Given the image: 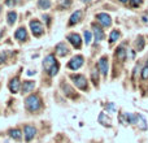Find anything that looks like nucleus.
<instances>
[{"mask_svg":"<svg viewBox=\"0 0 148 143\" xmlns=\"http://www.w3.org/2000/svg\"><path fill=\"white\" fill-rule=\"evenodd\" d=\"M43 67L46 70H48V73L51 74V76H56L57 72H59V65H57V61L53 55L46 56V59H44V61H43Z\"/></svg>","mask_w":148,"mask_h":143,"instance_id":"nucleus-1","label":"nucleus"},{"mask_svg":"<svg viewBox=\"0 0 148 143\" xmlns=\"http://www.w3.org/2000/svg\"><path fill=\"white\" fill-rule=\"evenodd\" d=\"M26 108L30 111H33V112H35V111H38L39 108H40V99H39L36 95H30V96L26 99Z\"/></svg>","mask_w":148,"mask_h":143,"instance_id":"nucleus-2","label":"nucleus"},{"mask_svg":"<svg viewBox=\"0 0 148 143\" xmlns=\"http://www.w3.org/2000/svg\"><path fill=\"white\" fill-rule=\"evenodd\" d=\"M70 78H72V81L74 82V85H75L78 89L86 90V87H87V81H86V78H84L83 76H72Z\"/></svg>","mask_w":148,"mask_h":143,"instance_id":"nucleus-3","label":"nucleus"},{"mask_svg":"<svg viewBox=\"0 0 148 143\" xmlns=\"http://www.w3.org/2000/svg\"><path fill=\"white\" fill-rule=\"evenodd\" d=\"M82 65H83V57L82 56H74L73 59L70 60L69 64H68V67L73 70H77V69H79Z\"/></svg>","mask_w":148,"mask_h":143,"instance_id":"nucleus-4","label":"nucleus"},{"mask_svg":"<svg viewBox=\"0 0 148 143\" xmlns=\"http://www.w3.org/2000/svg\"><path fill=\"white\" fill-rule=\"evenodd\" d=\"M30 28L33 30V34L35 36H40L43 34V26L39 21H31L30 22Z\"/></svg>","mask_w":148,"mask_h":143,"instance_id":"nucleus-5","label":"nucleus"},{"mask_svg":"<svg viewBox=\"0 0 148 143\" xmlns=\"http://www.w3.org/2000/svg\"><path fill=\"white\" fill-rule=\"evenodd\" d=\"M23 130H25V141L26 142H30L36 134V129L34 128L33 125H26Z\"/></svg>","mask_w":148,"mask_h":143,"instance_id":"nucleus-6","label":"nucleus"},{"mask_svg":"<svg viewBox=\"0 0 148 143\" xmlns=\"http://www.w3.org/2000/svg\"><path fill=\"white\" fill-rule=\"evenodd\" d=\"M96 18L103 26H105V28L110 26V23H112V18H110V16L107 14V13H99V14L96 16Z\"/></svg>","mask_w":148,"mask_h":143,"instance_id":"nucleus-7","label":"nucleus"},{"mask_svg":"<svg viewBox=\"0 0 148 143\" xmlns=\"http://www.w3.org/2000/svg\"><path fill=\"white\" fill-rule=\"evenodd\" d=\"M108 59L107 57H101V59L99 60V63H97V68H99L100 73H103V76H107L108 74Z\"/></svg>","mask_w":148,"mask_h":143,"instance_id":"nucleus-8","label":"nucleus"},{"mask_svg":"<svg viewBox=\"0 0 148 143\" xmlns=\"http://www.w3.org/2000/svg\"><path fill=\"white\" fill-rule=\"evenodd\" d=\"M92 29H94V34H95V42H97V43L101 42L103 39H104V33H103V30L96 25H92Z\"/></svg>","mask_w":148,"mask_h":143,"instance_id":"nucleus-9","label":"nucleus"},{"mask_svg":"<svg viewBox=\"0 0 148 143\" xmlns=\"http://www.w3.org/2000/svg\"><path fill=\"white\" fill-rule=\"evenodd\" d=\"M68 38H69L70 43H72L75 48H79V47H81V35H78V34H70Z\"/></svg>","mask_w":148,"mask_h":143,"instance_id":"nucleus-10","label":"nucleus"},{"mask_svg":"<svg viewBox=\"0 0 148 143\" xmlns=\"http://www.w3.org/2000/svg\"><path fill=\"white\" fill-rule=\"evenodd\" d=\"M14 36H16V39H18V41H22V42L26 41V38H27V33H26V29H25V28L18 29V30L16 31Z\"/></svg>","mask_w":148,"mask_h":143,"instance_id":"nucleus-11","label":"nucleus"},{"mask_svg":"<svg viewBox=\"0 0 148 143\" xmlns=\"http://www.w3.org/2000/svg\"><path fill=\"white\" fill-rule=\"evenodd\" d=\"M18 89H20V79L16 77V78H13L12 81L9 82V90L13 94H16V92L18 91Z\"/></svg>","mask_w":148,"mask_h":143,"instance_id":"nucleus-12","label":"nucleus"},{"mask_svg":"<svg viewBox=\"0 0 148 143\" xmlns=\"http://www.w3.org/2000/svg\"><path fill=\"white\" fill-rule=\"evenodd\" d=\"M135 124L142 129V130H146V129H147V121H146V118H144L142 115H136Z\"/></svg>","mask_w":148,"mask_h":143,"instance_id":"nucleus-13","label":"nucleus"},{"mask_svg":"<svg viewBox=\"0 0 148 143\" xmlns=\"http://www.w3.org/2000/svg\"><path fill=\"white\" fill-rule=\"evenodd\" d=\"M81 17H82V12H81V10H77V12H74L73 14H72V17H70L69 25H75L77 22H79V21H81Z\"/></svg>","mask_w":148,"mask_h":143,"instance_id":"nucleus-14","label":"nucleus"},{"mask_svg":"<svg viewBox=\"0 0 148 143\" xmlns=\"http://www.w3.org/2000/svg\"><path fill=\"white\" fill-rule=\"evenodd\" d=\"M56 51H57V55H60V56H65V55L69 52V50H68V47L65 46L64 43H60L56 46Z\"/></svg>","mask_w":148,"mask_h":143,"instance_id":"nucleus-15","label":"nucleus"},{"mask_svg":"<svg viewBox=\"0 0 148 143\" xmlns=\"http://www.w3.org/2000/svg\"><path fill=\"white\" fill-rule=\"evenodd\" d=\"M34 87H35V82H34V81H27V82H25V83H23L22 91L23 92H29V91H31Z\"/></svg>","mask_w":148,"mask_h":143,"instance_id":"nucleus-16","label":"nucleus"},{"mask_svg":"<svg viewBox=\"0 0 148 143\" xmlns=\"http://www.w3.org/2000/svg\"><path fill=\"white\" fill-rule=\"evenodd\" d=\"M99 121L103 124V125H105V126H110V118L108 117L105 113H101V115L99 116Z\"/></svg>","mask_w":148,"mask_h":143,"instance_id":"nucleus-17","label":"nucleus"},{"mask_svg":"<svg viewBox=\"0 0 148 143\" xmlns=\"http://www.w3.org/2000/svg\"><path fill=\"white\" fill-rule=\"evenodd\" d=\"M9 135L12 137L13 139H16V141H20V139H21V131L18 130V129H10V130H9Z\"/></svg>","mask_w":148,"mask_h":143,"instance_id":"nucleus-18","label":"nucleus"},{"mask_svg":"<svg viewBox=\"0 0 148 143\" xmlns=\"http://www.w3.org/2000/svg\"><path fill=\"white\" fill-rule=\"evenodd\" d=\"M120 35L121 34H120V31L118 30H113L112 33H110V35H109V42L110 43H114V42L120 38Z\"/></svg>","mask_w":148,"mask_h":143,"instance_id":"nucleus-19","label":"nucleus"},{"mask_svg":"<svg viewBox=\"0 0 148 143\" xmlns=\"http://www.w3.org/2000/svg\"><path fill=\"white\" fill-rule=\"evenodd\" d=\"M7 20H8V23H9V25H13V23L16 22V20H17V14H16L14 12H9L7 16Z\"/></svg>","mask_w":148,"mask_h":143,"instance_id":"nucleus-20","label":"nucleus"},{"mask_svg":"<svg viewBox=\"0 0 148 143\" xmlns=\"http://www.w3.org/2000/svg\"><path fill=\"white\" fill-rule=\"evenodd\" d=\"M117 57L120 60H123L126 57V51H125V48H123V47H118V48H117Z\"/></svg>","mask_w":148,"mask_h":143,"instance_id":"nucleus-21","label":"nucleus"},{"mask_svg":"<svg viewBox=\"0 0 148 143\" xmlns=\"http://www.w3.org/2000/svg\"><path fill=\"white\" fill-rule=\"evenodd\" d=\"M39 7L42 9H48L51 7V1L49 0H39Z\"/></svg>","mask_w":148,"mask_h":143,"instance_id":"nucleus-22","label":"nucleus"},{"mask_svg":"<svg viewBox=\"0 0 148 143\" xmlns=\"http://www.w3.org/2000/svg\"><path fill=\"white\" fill-rule=\"evenodd\" d=\"M91 33L90 31H84V41H86V44H90L91 43Z\"/></svg>","mask_w":148,"mask_h":143,"instance_id":"nucleus-23","label":"nucleus"},{"mask_svg":"<svg viewBox=\"0 0 148 143\" xmlns=\"http://www.w3.org/2000/svg\"><path fill=\"white\" fill-rule=\"evenodd\" d=\"M142 78L143 79H148V65L143 68V70H142Z\"/></svg>","mask_w":148,"mask_h":143,"instance_id":"nucleus-24","label":"nucleus"},{"mask_svg":"<svg viewBox=\"0 0 148 143\" xmlns=\"http://www.w3.org/2000/svg\"><path fill=\"white\" fill-rule=\"evenodd\" d=\"M142 1H143V0H131V5H133V7H138V5L142 4Z\"/></svg>","mask_w":148,"mask_h":143,"instance_id":"nucleus-25","label":"nucleus"},{"mask_svg":"<svg viewBox=\"0 0 148 143\" xmlns=\"http://www.w3.org/2000/svg\"><path fill=\"white\" fill-rule=\"evenodd\" d=\"M143 46H144V41H143V38H142V36H139V44H138V50H142V48H143Z\"/></svg>","mask_w":148,"mask_h":143,"instance_id":"nucleus-26","label":"nucleus"},{"mask_svg":"<svg viewBox=\"0 0 148 143\" xmlns=\"http://www.w3.org/2000/svg\"><path fill=\"white\" fill-rule=\"evenodd\" d=\"M92 78H94V82L97 83V69H94V73H92Z\"/></svg>","mask_w":148,"mask_h":143,"instance_id":"nucleus-27","label":"nucleus"},{"mask_svg":"<svg viewBox=\"0 0 148 143\" xmlns=\"http://www.w3.org/2000/svg\"><path fill=\"white\" fill-rule=\"evenodd\" d=\"M107 109H108V111H116V107H114V104H108Z\"/></svg>","mask_w":148,"mask_h":143,"instance_id":"nucleus-28","label":"nucleus"},{"mask_svg":"<svg viewBox=\"0 0 148 143\" xmlns=\"http://www.w3.org/2000/svg\"><path fill=\"white\" fill-rule=\"evenodd\" d=\"M14 0H7V1H5V4L7 5H14Z\"/></svg>","mask_w":148,"mask_h":143,"instance_id":"nucleus-29","label":"nucleus"},{"mask_svg":"<svg viewBox=\"0 0 148 143\" xmlns=\"http://www.w3.org/2000/svg\"><path fill=\"white\" fill-rule=\"evenodd\" d=\"M120 1H122V3H126V1H127V0H120Z\"/></svg>","mask_w":148,"mask_h":143,"instance_id":"nucleus-30","label":"nucleus"},{"mask_svg":"<svg viewBox=\"0 0 148 143\" xmlns=\"http://www.w3.org/2000/svg\"><path fill=\"white\" fill-rule=\"evenodd\" d=\"M83 1H88V0H83Z\"/></svg>","mask_w":148,"mask_h":143,"instance_id":"nucleus-31","label":"nucleus"}]
</instances>
